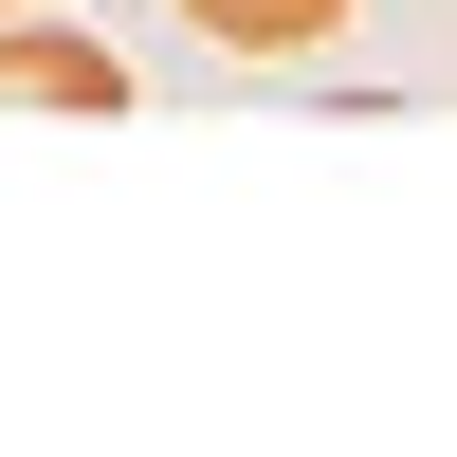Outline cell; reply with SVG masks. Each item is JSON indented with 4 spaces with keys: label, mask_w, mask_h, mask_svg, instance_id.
Wrapping results in <instances>:
<instances>
[{
    "label": "cell",
    "mask_w": 457,
    "mask_h": 457,
    "mask_svg": "<svg viewBox=\"0 0 457 457\" xmlns=\"http://www.w3.org/2000/svg\"><path fill=\"white\" fill-rule=\"evenodd\" d=\"M0 110H129V55L19 0V19H0Z\"/></svg>",
    "instance_id": "6da1fadb"
},
{
    "label": "cell",
    "mask_w": 457,
    "mask_h": 457,
    "mask_svg": "<svg viewBox=\"0 0 457 457\" xmlns=\"http://www.w3.org/2000/svg\"><path fill=\"white\" fill-rule=\"evenodd\" d=\"M183 19H202L220 55H312V37L348 19V0H183Z\"/></svg>",
    "instance_id": "7a4b0ae2"
},
{
    "label": "cell",
    "mask_w": 457,
    "mask_h": 457,
    "mask_svg": "<svg viewBox=\"0 0 457 457\" xmlns=\"http://www.w3.org/2000/svg\"><path fill=\"white\" fill-rule=\"evenodd\" d=\"M0 19H19V0H0Z\"/></svg>",
    "instance_id": "3957f363"
}]
</instances>
